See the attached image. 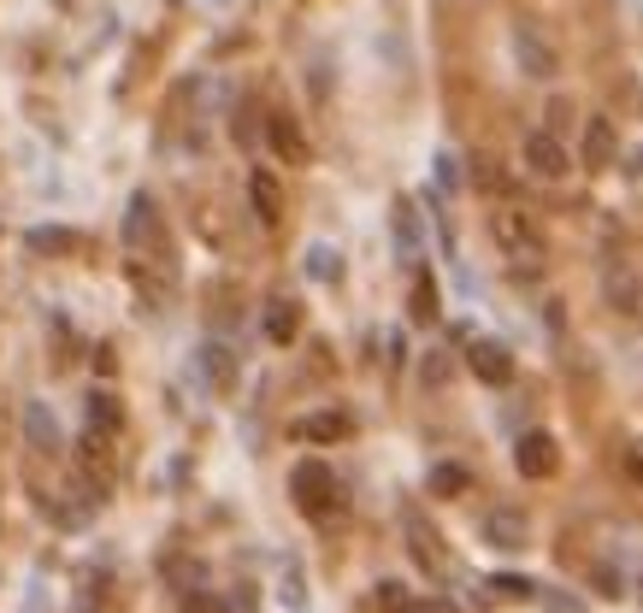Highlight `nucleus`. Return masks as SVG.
Listing matches in <instances>:
<instances>
[{
    "label": "nucleus",
    "instance_id": "f3484780",
    "mask_svg": "<svg viewBox=\"0 0 643 613\" xmlns=\"http://www.w3.org/2000/svg\"><path fill=\"white\" fill-rule=\"evenodd\" d=\"M608 301H614L620 313H643V289H637V278H625V271H608Z\"/></svg>",
    "mask_w": 643,
    "mask_h": 613
},
{
    "label": "nucleus",
    "instance_id": "20e7f679",
    "mask_svg": "<svg viewBox=\"0 0 643 613\" xmlns=\"http://www.w3.org/2000/svg\"><path fill=\"white\" fill-rule=\"evenodd\" d=\"M514 466H519V478H555L561 472V449H555L549 431H526L514 442Z\"/></svg>",
    "mask_w": 643,
    "mask_h": 613
},
{
    "label": "nucleus",
    "instance_id": "6ab92c4d",
    "mask_svg": "<svg viewBox=\"0 0 643 613\" xmlns=\"http://www.w3.org/2000/svg\"><path fill=\"white\" fill-rule=\"evenodd\" d=\"M408 313H414V325H431V319H437V283L426 278V271L414 278V301H408Z\"/></svg>",
    "mask_w": 643,
    "mask_h": 613
},
{
    "label": "nucleus",
    "instance_id": "a878e982",
    "mask_svg": "<svg viewBox=\"0 0 643 613\" xmlns=\"http://www.w3.org/2000/svg\"><path fill=\"white\" fill-rule=\"evenodd\" d=\"M89 361H95V378H112V372H118V354L112 348H95Z\"/></svg>",
    "mask_w": 643,
    "mask_h": 613
},
{
    "label": "nucleus",
    "instance_id": "dca6fc26",
    "mask_svg": "<svg viewBox=\"0 0 643 613\" xmlns=\"http://www.w3.org/2000/svg\"><path fill=\"white\" fill-rule=\"evenodd\" d=\"M89 424H95V431H107V437L125 424V407H118L112 389H95V396H89Z\"/></svg>",
    "mask_w": 643,
    "mask_h": 613
},
{
    "label": "nucleus",
    "instance_id": "b1692460",
    "mask_svg": "<svg viewBox=\"0 0 643 613\" xmlns=\"http://www.w3.org/2000/svg\"><path fill=\"white\" fill-rule=\"evenodd\" d=\"M620 472L643 490V442H625V454H620Z\"/></svg>",
    "mask_w": 643,
    "mask_h": 613
},
{
    "label": "nucleus",
    "instance_id": "4be33fe9",
    "mask_svg": "<svg viewBox=\"0 0 643 613\" xmlns=\"http://www.w3.org/2000/svg\"><path fill=\"white\" fill-rule=\"evenodd\" d=\"M201 366H207V378H213L218 389H225V384H231V354H225V348H218V343H207V348H201Z\"/></svg>",
    "mask_w": 643,
    "mask_h": 613
},
{
    "label": "nucleus",
    "instance_id": "5701e85b",
    "mask_svg": "<svg viewBox=\"0 0 643 613\" xmlns=\"http://www.w3.org/2000/svg\"><path fill=\"white\" fill-rule=\"evenodd\" d=\"M378 607L384 613H408L414 602H408V584H401V578H384V584H378Z\"/></svg>",
    "mask_w": 643,
    "mask_h": 613
},
{
    "label": "nucleus",
    "instance_id": "0eeeda50",
    "mask_svg": "<svg viewBox=\"0 0 643 613\" xmlns=\"http://www.w3.org/2000/svg\"><path fill=\"white\" fill-rule=\"evenodd\" d=\"M467 366H472V378L479 384H514V354H507L502 343H472L467 348Z\"/></svg>",
    "mask_w": 643,
    "mask_h": 613
},
{
    "label": "nucleus",
    "instance_id": "393cba45",
    "mask_svg": "<svg viewBox=\"0 0 643 613\" xmlns=\"http://www.w3.org/2000/svg\"><path fill=\"white\" fill-rule=\"evenodd\" d=\"M313 278H319V283L336 278V254H331V248H313Z\"/></svg>",
    "mask_w": 643,
    "mask_h": 613
},
{
    "label": "nucleus",
    "instance_id": "423d86ee",
    "mask_svg": "<svg viewBox=\"0 0 643 613\" xmlns=\"http://www.w3.org/2000/svg\"><path fill=\"white\" fill-rule=\"evenodd\" d=\"M266 142H272V153L283 165H308L313 160V148H308V136H301V125L290 112H272L266 118Z\"/></svg>",
    "mask_w": 643,
    "mask_h": 613
},
{
    "label": "nucleus",
    "instance_id": "a211bd4d",
    "mask_svg": "<svg viewBox=\"0 0 643 613\" xmlns=\"http://www.w3.org/2000/svg\"><path fill=\"white\" fill-rule=\"evenodd\" d=\"M426 484H431V496H467L472 478H467V466H449V460H443V466H431Z\"/></svg>",
    "mask_w": 643,
    "mask_h": 613
},
{
    "label": "nucleus",
    "instance_id": "1a4fd4ad",
    "mask_svg": "<svg viewBox=\"0 0 643 613\" xmlns=\"http://www.w3.org/2000/svg\"><path fill=\"white\" fill-rule=\"evenodd\" d=\"M585 165L590 172H602V165H614V153H620V136H614V118H585Z\"/></svg>",
    "mask_w": 643,
    "mask_h": 613
},
{
    "label": "nucleus",
    "instance_id": "f8f14e48",
    "mask_svg": "<svg viewBox=\"0 0 643 613\" xmlns=\"http://www.w3.org/2000/svg\"><path fill=\"white\" fill-rule=\"evenodd\" d=\"M248 201H254V213H260V225H278V218H283V190H278L272 172H254L248 178Z\"/></svg>",
    "mask_w": 643,
    "mask_h": 613
},
{
    "label": "nucleus",
    "instance_id": "f03ea898",
    "mask_svg": "<svg viewBox=\"0 0 643 613\" xmlns=\"http://www.w3.org/2000/svg\"><path fill=\"white\" fill-rule=\"evenodd\" d=\"M490 236H496V248H502V260H514L519 271H532V266H544V230L532 225L526 213H514V207H502V213H490Z\"/></svg>",
    "mask_w": 643,
    "mask_h": 613
},
{
    "label": "nucleus",
    "instance_id": "c85d7f7f",
    "mask_svg": "<svg viewBox=\"0 0 643 613\" xmlns=\"http://www.w3.org/2000/svg\"><path fill=\"white\" fill-rule=\"evenodd\" d=\"M637 590H643V584H637Z\"/></svg>",
    "mask_w": 643,
    "mask_h": 613
},
{
    "label": "nucleus",
    "instance_id": "aec40b11",
    "mask_svg": "<svg viewBox=\"0 0 643 613\" xmlns=\"http://www.w3.org/2000/svg\"><path fill=\"white\" fill-rule=\"evenodd\" d=\"M148 225H154V201H148V195H130V218H125V243H130V248H137Z\"/></svg>",
    "mask_w": 643,
    "mask_h": 613
},
{
    "label": "nucleus",
    "instance_id": "6e6552de",
    "mask_svg": "<svg viewBox=\"0 0 643 613\" xmlns=\"http://www.w3.org/2000/svg\"><path fill=\"white\" fill-rule=\"evenodd\" d=\"M514 54H519V72H526V77H555V65H561V60H555V47L537 36L532 24L514 30Z\"/></svg>",
    "mask_w": 643,
    "mask_h": 613
},
{
    "label": "nucleus",
    "instance_id": "bb28decb",
    "mask_svg": "<svg viewBox=\"0 0 643 613\" xmlns=\"http://www.w3.org/2000/svg\"><path fill=\"white\" fill-rule=\"evenodd\" d=\"M449 378V361H437V354H431V361H426V384H443Z\"/></svg>",
    "mask_w": 643,
    "mask_h": 613
},
{
    "label": "nucleus",
    "instance_id": "9d476101",
    "mask_svg": "<svg viewBox=\"0 0 643 613\" xmlns=\"http://www.w3.org/2000/svg\"><path fill=\"white\" fill-rule=\"evenodd\" d=\"M401 531H408V549H414L419 567H426V572H443V549H437V531L414 514V507L401 514Z\"/></svg>",
    "mask_w": 643,
    "mask_h": 613
},
{
    "label": "nucleus",
    "instance_id": "9b49d317",
    "mask_svg": "<svg viewBox=\"0 0 643 613\" xmlns=\"http://www.w3.org/2000/svg\"><path fill=\"white\" fill-rule=\"evenodd\" d=\"M24 437H30V449H36V454H54L60 449V419L47 413V401H30L24 407Z\"/></svg>",
    "mask_w": 643,
    "mask_h": 613
},
{
    "label": "nucleus",
    "instance_id": "2eb2a0df",
    "mask_svg": "<svg viewBox=\"0 0 643 613\" xmlns=\"http://www.w3.org/2000/svg\"><path fill=\"white\" fill-rule=\"evenodd\" d=\"M296 331H301V319H296V301H272L266 306V336L283 348V343H296Z\"/></svg>",
    "mask_w": 643,
    "mask_h": 613
},
{
    "label": "nucleus",
    "instance_id": "f257e3e1",
    "mask_svg": "<svg viewBox=\"0 0 643 613\" xmlns=\"http://www.w3.org/2000/svg\"><path fill=\"white\" fill-rule=\"evenodd\" d=\"M290 496L308 519H331L343 514V484H336V472L325 466V460H296L290 472Z\"/></svg>",
    "mask_w": 643,
    "mask_h": 613
},
{
    "label": "nucleus",
    "instance_id": "7ed1b4c3",
    "mask_svg": "<svg viewBox=\"0 0 643 613\" xmlns=\"http://www.w3.org/2000/svg\"><path fill=\"white\" fill-rule=\"evenodd\" d=\"M519 160H526V172H532V178H544V183L567 178V165H572L555 130H532V136H526V148H519Z\"/></svg>",
    "mask_w": 643,
    "mask_h": 613
},
{
    "label": "nucleus",
    "instance_id": "39448f33",
    "mask_svg": "<svg viewBox=\"0 0 643 613\" xmlns=\"http://www.w3.org/2000/svg\"><path fill=\"white\" fill-rule=\"evenodd\" d=\"M479 531H484L490 549H502V555H519V549L532 542V525H526V514H519V507H490Z\"/></svg>",
    "mask_w": 643,
    "mask_h": 613
},
{
    "label": "nucleus",
    "instance_id": "ddd939ff",
    "mask_svg": "<svg viewBox=\"0 0 643 613\" xmlns=\"http://www.w3.org/2000/svg\"><path fill=\"white\" fill-rule=\"evenodd\" d=\"M349 431H354L349 413H308V419H296V437L301 442H343Z\"/></svg>",
    "mask_w": 643,
    "mask_h": 613
},
{
    "label": "nucleus",
    "instance_id": "4468645a",
    "mask_svg": "<svg viewBox=\"0 0 643 613\" xmlns=\"http://www.w3.org/2000/svg\"><path fill=\"white\" fill-rule=\"evenodd\" d=\"M30 248H36V254H77L83 236L65 230V225H36V230H30Z\"/></svg>",
    "mask_w": 643,
    "mask_h": 613
},
{
    "label": "nucleus",
    "instance_id": "cd10ccee",
    "mask_svg": "<svg viewBox=\"0 0 643 613\" xmlns=\"http://www.w3.org/2000/svg\"><path fill=\"white\" fill-rule=\"evenodd\" d=\"M183 613H218V607L207 602V595H195V602H183Z\"/></svg>",
    "mask_w": 643,
    "mask_h": 613
},
{
    "label": "nucleus",
    "instance_id": "412c9836",
    "mask_svg": "<svg viewBox=\"0 0 643 613\" xmlns=\"http://www.w3.org/2000/svg\"><path fill=\"white\" fill-rule=\"evenodd\" d=\"M490 590H496V595H507V602H532V595H537V584H532V578H514V572L490 578Z\"/></svg>",
    "mask_w": 643,
    "mask_h": 613
}]
</instances>
